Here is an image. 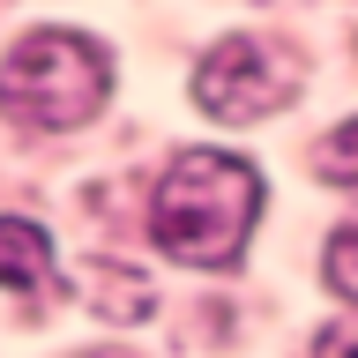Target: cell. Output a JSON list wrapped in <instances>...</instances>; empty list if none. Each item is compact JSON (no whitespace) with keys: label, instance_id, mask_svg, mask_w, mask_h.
Masks as SVG:
<instances>
[{"label":"cell","instance_id":"6","mask_svg":"<svg viewBox=\"0 0 358 358\" xmlns=\"http://www.w3.org/2000/svg\"><path fill=\"white\" fill-rule=\"evenodd\" d=\"M313 172L329 179V187H358V120H343L336 134H321V150H313Z\"/></svg>","mask_w":358,"mask_h":358},{"label":"cell","instance_id":"2","mask_svg":"<svg viewBox=\"0 0 358 358\" xmlns=\"http://www.w3.org/2000/svg\"><path fill=\"white\" fill-rule=\"evenodd\" d=\"M105 97H112V60L83 30H30L0 67V112L22 120V127H45V134L97 120Z\"/></svg>","mask_w":358,"mask_h":358},{"label":"cell","instance_id":"7","mask_svg":"<svg viewBox=\"0 0 358 358\" xmlns=\"http://www.w3.org/2000/svg\"><path fill=\"white\" fill-rule=\"evenodd\" d=\"M321 276H329V284L358 306V224H343V231L329 239V254H321Z\"/></svg>","mask_w":358,"mask_h":358},{"label":"cell","instance_id":"9","mask_svg":"<svg viewBox=\"0 0 358 358\" xmlns=\"http://www.w3.org/2000/svg\"><path fill=\"white\" fill-rule=\"evenodd\" d=\"M83 358H127V351H83Z\"/></svg>","mask_w":358,"mask_h":358},{"label":"cell","instance_id":"5","mask_svg":"<svg viewBox=\"0 0 358 358\" xmlns=\"http://www.w3.org/2000/svg\"><path fill=\"white\" fill-rule=\"evenodd\" d=\"M90 284H97V299H90V306H97V313H112V321H150V306H157V299H150V284H142V276H127V268L112 276V268L97 262V268H90Z\"/></svg>","mask_w":358,"mask_h":358},{"label":"cell","instance_id":"8","mask_svg":"<svg viewBox=\"0 0 358 358\" xmlns=\"http://www.w3.org/2000/svg\"><path fill=\"white\" fill-rule=\"evenodd\" d=\"M313 358H358V313L351 321H329V329L313 336Z\"/></svg>","mask_w":358,"mask_h":358},{"label":"cell","instance_id":"4","mask_svg":"<svg viewBox=\"0 0 358 358\" xmlns=\"http://www.w3.org/2000/svg\"><path fill=\"white\" fill-rule=\"evenodd\" d=\"M0 284H8V291H30V299L60 291V254H52V239H45V224L0 217Z\"/></svg>","mask_w":358,"mask_h":358},{"label":"cell","instance_id":"1","mask_svg":"<svg viewBox=\"0 0 358 358\" xmlns=\"http://www.w3.org/2000/svg\"><path fill=\"white\" fill-rule=\"evenodd\" d=\"M254 217H262V172L231 150H179L150 201L157 246L194 268H231Z\"/></svg>","mask_w":358,"mask_h":358},{"label":"cell","instance_id":"3","mask_svg":"<svg viewBox=\"0 0 358 358\" xmlns=\"http://www.w3.org/2000/svg\"><path fill=\"white\" fill-rule=\"evenodd\" d=\"M299 97V60L262 38H224L209 60L194 67V105L209 120H262V112Z\"/></svg>","mask_w":358,"mask_h":358}]
</instances>
